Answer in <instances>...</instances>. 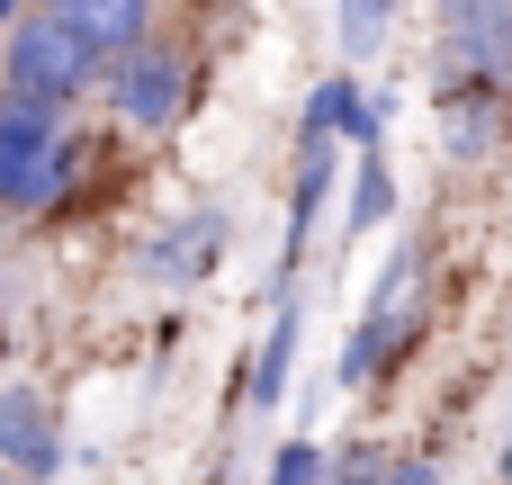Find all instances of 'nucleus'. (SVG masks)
I'll return each mask as SVG.
<instances>
[{"label":"nucleus","instance_id":"obj_1","mask_svg":"<svg viewBox=\"0 0 512 485\" xmlns=\"http://www.w3.org/2000/svg\"><path fill=\"white\" fill-rule=\"evenodd\" d=\"M81 171H90V144L63 126V108L0 90V207L9 216H54V207H72Z\"/></svg>","mask_w":512,"mask_h":485},{"label":"nucleus","instance_id":"obj_2","mask_svg":"<svg viewBox=\"0 0 512 485\" xmlns=\"http://www.w3.org/2000/svg\"><path fill=\"white\" fill-rule=\"evenodd\" d=\"M90 81H99L90 45H81V36H63L45 9L0 27V90H18V99H45V108H72V99H90Z\"/></svg>","mask_w":512,"mask_h":485},{"label":"nucleus","instance_id":"obj_3","mask_svg":"<svg viewBox=\"0 0 512 485\" xmlns=\"http://www.w3.org/2000/svg\"><path fill=\"white\" fill-rule=\"evenodd\" d=\"M189 90H198V72H189V45H180V36H144L135 54L108 63V99H117V117H126L135 135L180 126V117H189Z\"/></svg>","mask_w":512,"mask_h":485},{"label":"nucleus","instance_id":"obj_4","mask_svg":"<svg viewBox=\"0 0 512 485\" xmlns=\"http://www.w3.org/2000/svg\"><path fill=\"white\" fill-rule=\"evenodd\" d=\"M504 144H512V90L477 81V72H450L441 81V153L450 162H486Z\"/></svg>","mask_w":512,"mask_h":485},{"label":"nucleus","instance_id":"obj_5","mask_svg":"<svg viewBox=\"0 0 512 485\" xmlns=\"http://www.w3.org/2000/svg\"><path fill=\"white\" fill-rule=\"evenodd\" d=\"M0 477L18 485L63 477V423H54L45 387H0Z\"/></svg>","mask_w":512,"mask_h":485},{"label":"nucleus","instance_id":"obj_6","mask_svg":"<svg viewBox=\"0 0 512 485\" xmlns=\"http://www.w3.org/2000/svg\"><path fill=\"white\" fill-rule=\"evenodd\" d=\"M333 180H342V153H333L324 135H306V153H297V189H288V243H279V270H270L279 297H297V270H306V243H315L324 207H333Z\"/></svg>","mask_w":512,"mask_h":485},{"label":"nucleus","instance_id":"obj_7","mask_svg":"<svg viewBox=\"0 0 512 485\" xmlns=\"http://www.w3.org/2000/svg\"><path fill=\"white\" fill-rule=\"evenodd\" d=\"M225 243H234V216H225V207H189L180 225H162V234L144 243V261H135V270H144L153 288H198V279L216 270V252H225Z\"/></svg>","mask_w":512,"mask_h":485},{"label":"nucleus","instance_id":"obj_8","mask_svg":"<svg viewBox=\"0 0 512 485\" xmlns=\"http://www.w3.org/2000/svg\"><path fill=\"white\" fill-rule=\"evenodd\" d=\"M441 45H450V72L512 90V0H441Z\"/></svg>","mask_w":512,"mask_h":485},{"label":"nucleus","instance_id":"obj_9","mask_svg":"<svg viewBox=\"0 0 512 485\" xmlns=\"http://www.w3.org/2000/svg\"><path fill=\"white\" fill-rule=\"evenodd\" d=\"M153 9H162V0H45V18H54L63 36H81L99 72L153 36Z\"/></svg>","mask_w":512,"mask_h":485},{"label":"nucleus","instance_id":"obj_10","mask_svg":"<svg viewBox=\"0 0 512 485\" xmlns=\"http://www.w3.org/2000/svg\"><path fill=\"white\" fill-rule=\"evenodd\" d=\"M297 333H306V306H297V297H279V315H270V333H261V360H252V405H261V414L288 396V369H297Z\"/></svg>","mask_w":512,"mask_h":485},{"label":"nucleus","instance_id":"obj_11","mask_svg":"<svg viewBox=\"0 0 512 485\" xmlns=\"http://www.w3.org/2000/svg\"><path fill=\"white\" fill-rule=\"evenodd\" d=\"M387 216H396V171H387V153H360V171H351V243L378 234Z\"/></svg>","mask_w":512,"mask_h":485},{"label":"nucleus","instance_id":"obj_12","mask_svg":"<svg viewBox=\"0 0 512 485\" xmlns=\"http://www.w3.org/2000/svg\"><path fill=\"white\" fill-rule=\"evenodd\" d=\"M333 9H342V54L351 63H369L387 45V27H396V0H333Z\"/></svg>","mask_w":512,"mask_h":485},{"label":"nucleus","instance_id":"obj_13","mask_svg":"<svg viewBox=\"0 0 512 485\" xmlns=\"http://www.w3.org/2000/svg\"><path fill=\"white\" fill-rule=\"evenodd\" d=\"M351 99H360V81H351V72L315 81V90H306V135H324V144H333V135H342V117H351Z\"/></svg>","mask_w":512,"mask_h":485},{"label":"nucleus","instance_id":"obj_14","mask_svg":"<svg viewBox=\"0 0 512 485\" xmlns=\"http://www.w3.org/2000/svg\"><path fill=\"white\" fill-rule=\"evenodd\" d=\"M342 135H351L360 153H378V144H387V90H360L351 117H342Z\"/></svg>","mask_w":512,"mask_h":485},{"label":"nucleus","instance_id":"obj_15","mask_svg":"<svg viewBox=\"0 0 512 485\" xmlns=\"http://www.w3.org/2000/svg\"><path fill=\"white\" fill-rule=\"evenodd\" d=\"M270 485H324V450H315V441H288V450L270 459Z\"/></svg>","mask_w":512,"mask_h":485},{"label":"nucleus","instance_id":"obj_16","mask_svg":"<svg viewBox=\"0 0 512 485\" xmlns=\"http://www.w3.org/2000/svg\"><path fill=\"white\" fill-rule=\"evenodd\" d=\"M324 485H387V468H378V450H342V459H324Z\"/></svg>","mask_w":512,"mask_h":485},{"label":"nucleus","instance_id":"obj_17","mask_svg":"<svg viewBox=\"0 0 512 485\" xmlns=\"http://www.w3.org/2000/svg\"><path fill=\"white\" fill-rule=\"evenodd\" d=\"M387 485H441V477H432V459H405V468H387Z\"/></svg>","mask_w":512,"mask_h":485},{"label":"nucleus","instance_id":"obj_18","mask_svg":"<svg viewBox=\"0 0 512 485\" xmlns=\"http://www.w3.org/2000/svg\"><path fill=\"white\" fill-rule=\"evenodd\" d=\"M9 18H18V0H0V27H9Z\"/></svg>","mask_w":512,"mask_h":485},{"label":"nucleus","instance_id":"obj_19","mask_svg":"<svg viewBox=\"0 0 512 485\" xmlns=\"http://www.w3.org/2000/svg\"><path fill=\"white\" fill-rule=\"evenodd\" d=\"M504 477H512V432H504Z\"/></svg>","mask_w":512,"mask_h":485},{"label":"nucleus","instance_id":"obj_20","mask_svg":"<svg viewBox=\"0 0 512 485\" xmlns=\"http://www.w3.org/2000/svg\"><path fill=\"white\" fill-rule=\"evenodd\" d=\"M207 485H225V477H207Z\"/></svg>","mask_w":512,"mask_h":485},{"label":"nucleus","instance_id":"obj_21","mask_svg":"<svg viewBox=\"0 0 512 485\" xmlns=\"http://www.w3.org/2000/svg\"><path fill=\"white\" fill-rule=\"evenodd\" d=\"M0 485H18V477H0Z\"/></svg>","mask_w":512,"mask_h":485}]
</instances>
